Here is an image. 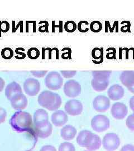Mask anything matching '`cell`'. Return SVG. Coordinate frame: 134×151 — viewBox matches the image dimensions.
Wrapping results in <instances>:
<instances>
[{"instance_id":"1","label":"cell","mask_w":134,"mask_h":151,"mask_svg":"<svg viewBox=\"0 0 134 151\" xmlns=\"http://www.w3.org/2000/svg\"><path fill=\"white\" fill-rule=\"evenodd\" d=\"M39 104L49 111H55L59 109L62 103V98L58 93L45 90L40 93L38 99Z\"/></svg>"},{"instance_id":"2","label":"cell","mask_w":134,"mask_h":151,"mask_svg":"<svg viewBox=\"0 0 134 151\" xmlns=\"http://www.w3.org/2000/svg\"><path fill=\"white\" fill-rule=\"evenodd\" d=\"M10 123L12 128L16 130L25 131L32 128L33 119L30 114L19 111L12 116Z\"/></svg>"},{"instance_id":"3","label":"cell","mask_w":134,"mask_h":151,"mask_svg":"<svg viewBox=\"0 0 134 151\" xmlns=\"http://www.w3.org/2000/svg\"><path fill=\"white\" fill-rule=\"evenodd\" d=\"M92 73L93 78L91 81V85L93 89L97 92L105 91L109 85V79L111 71L95 70Z\"/></svg>"},{"instance_id":"4","label":"cell","mask_w":134,"mask_h":151,"mask_svg":"<svg viewBox=\"0 0 134 151\" xmlns=\"http://www.w3.org/2000/svg\"><path fill=\"white\" fill-rule=\"evenodd\" d=\"M44 82L49 90L57 91L60 89L63 85V79L59 72L52 71L46 76Z\"/></svg>"},{"instance_id":"5","label":"cell","mask_w":134,"mask_h":151,"mask_svg":"<svg viewBox=\"0 0 134 151\" xmlns=\"http://www.w3.org/2000/svg\"><path fill=\"white\" fill-rule=\"evenodd\" d=\"M110 126L108 118L103 115H97L91 120L92 129L98 133H101L107 130Z\"/></svg>"},{"instance_id":"6","label":"cell","mask_w":134,"mask_h":151,"mask_svg":"<svg viewBox=\"0 0 134 151\" xmlns=\"http://www.w3.org/2000/svg\"><path fill=\"white\" fill-rule=\"evenodd\" d=\"M102 144L106 151H115L120 145V139L118 135L115 133H107L103 138Z\"/></svg>"},{"instance_id":"7","label":"cell","mask_w":134,"mask_h":151,"mask_svg":"<svg viewBox=\"0 0 134 151\" xmlns=\"http://www.w3.org/2000/svg\"><path fill=\"white\" fill-rule=\"evenodd\" d=\"M63 90L65 95L67 97L75 98L80 95L82 92V87L77 81L70 80L65 83Z\"/></svg>"},{"instance_id":"8","label":"cell","mask_w":134,"mask_h":151,"mask_svg":"<svg viewBox=\"0 0 134 151\" xmlns=\"http://www.w3.org/2000/svg\"><path fill=\"white\" fill-rule=\"evenodd\" d=\"M40 83L34 78H28L23 84V88L25 92L30 96L37 95L40 90Z\"/></svg>"},{"instance_id":"9","label":"cell","mask_w":134,"mask_h":151,"mask_svg":"<svg viewBox=\"0 0 134 151\" xmlns=\"http://www.w3.org/2000/svg\"><path fill=\"white\" fill-rule=\"evenodd\" d=\"M83 105L78 100H70L65 103L64 106L65 113L71 116H77L83 111Z\"/></svg>"},{"instance_id":"10","label":"cell","mask_w":134,"mask_h":151,"mask_svg":"<svg viewBox=\"0 0 134 151\" xmlns=\"http://www.w3.org/2000/svg\"><path fill=\"white\" fill-rule=\"evenodd\" d=\"M93 106L97 112H106L110 107V99L103 95L97 96L93 100Z\"/></svg>"},{"instance_id":"11","label":"cell","mask_w":134,"mask_h":151,"mask_svg":"<svg viewBox=\"0 0 134 151\" xmlns=\"http://www.w3.org/2000/svg\"><path fill=\"white\" fill-rule=\"evenodd\" d=\"M49 122L48 113L46 110L40 109L35 111L33 116V123L35 128L44 127Z\"/></svg>"},{"instance_id":"12","label":"cell","mask_w":134,"mask_h":151,"mask_svg":"<svg viewBox=\"0 0 134 151\" xmlns=\"http://www.w3.org/2000/svg\"><path fill=\"white\" fill-rule=\"evenodd\" d=\"M128 109L126 105L122 103L113 104L111 108V114L115 119H123L128 115Z\"/></svg>"},{"instance_id":"13","label":"cell","mask_w":134,"mask_h":151,"mask_svg":"<svg viewBox=\"0 0 134 151\" xmlns=\"http://www.w3.org/2000/svg\"><path fill=\"white\" fill-rule=\"evenodd\" d=\"M11 106L13 109L18 111H21L27 108L28 100L27 96L23 94H18L10 100Z\"/></svg>"},{"instance_id":"14","label":"cell","mask_w":134,"mask_h":151,"mask_svg":"<svg viewBox=\"0 0 134 151\" xmlns=\"http://www.w3.org/2000/svg\"><path fill=\"white\" fill-rule=\"evenodd\" d=\"M52 122L54 125L57 127L63 126L68 121L67 114L63 110H56L51 116Z\"/></svg>"},{"instance_id":"15","label":"cell","mask_w":134,"mask_h":151,"mask_svg":"<svg viewBox=\"0 0 134 151\" xmlns=\"http://www.w3.org/2000/svg\"><path fill=\"white\" fill-rule=\"evenodd\" d=\"M107 93L110 99L113 101H116L121 99L123 97L125 90L121 85L115 84L109 88Z\"/></svg>"},{"instance_id":"16","label":"cell","mask_w":134,"mask_h":151,"mask_svg":"<svg viewBox=\"0 0 134 151\" xmlns=\"http://www.w3.org/2000/svg\"><path fill=\"white\" fill-rule=\"evenodd\" d=\"M93 133L90 130H82L80 132L77 138L78 145L82 147L87 148L91 142Z\"/></svg>"},{"instance_id":"17","label":"cell","mask_w":134,"mask_h":151,"mask_svg":"<svg viewBox=\"0 0 134 151\" xmlns=\"http://www.w3.org/2000/svg\"><path fill=\"white\" fill-rule=\"evenodd\" d=\"M20 93H22V90L20 84L16 82H12L6 87V96L9 100H10L12 97Z\"/></svg>"},{"instance_id":"18","label":"cell","mask_w":134,"mask_h":151,"mask_svg":"<svg viewBox=\"0 0 134 151\" xmlns=\"http://www.w3.org/2000/svg\"><path fill=\"white\" fill-rule=\"evenodd\" d=\"M120 80L129 90L134 86V71L124 70L120 76Z\"/></svg>"},{"instance_id":"19","label":"cell","mask_w":134,"mask_h":151,"mask_svg":"<svg viewBox=\"0 0 134 151\" xmlns=\"http://www.w3.org/2000/svg\"><path fill=\"white\" fill-rule=\"evenodd\" d=\"M77 133V131L75 127L71 125H67L60 130V135L63 139L70 140L75 138Z\"/></svg>"},{"instance_id":"20","label":"cell","mask_w":134,"mask_h":151,"mask_svg":"<svg viewBox=\"0 0 134 151\" xmlns=\"http://www.w3.org/2000/svg\"><path fill=\"white\" fill-rule=\"evenodd\" d=\"M36 134L42 139H45L52 134L53 132V127L52 124L49 122L45 126L40 128H35Z\"/></svg>"},{"instance_id":"21","label":"cell","mask_w":134,"mask_h":151,"mask_svg":"<svg viewBox=\"0 0 134 151\" xmlns=\"http://www.w3.org/2000/svg\"><path fill=\"white\" fill-rule=\"evenodd\" d=\"M101 140L100 137L97 134H93V138L89 146L86 148L88 151H95L100 149L101 146Z\"/></svg>"},{"instance_id":"22","label":"cell","mask_w":134,"mask_h":151,"mask_svg":"<svg viewBox=\"0 0 134 151\" xmlns=\"http://www.w3.org/2000/svg\"><path fill=\"white\" fill-rule=\"evenodd\" d=\"M59 151H75V147L71 143L64 142L59 146Z\"/></svg>"},{"instance_id":"23","label":"cell","mask_w":134,"mask_h":151,"mask_svg":"<svg viewBox=\"0 0 134 151\" xmlns=\"http://www.w3.org/2000/svg\"><path fill=\"white\" fill-rule=\"evenodd\" d=\"M90 28L93 32H99L102 30V24L98 21L93 22L90 25Z\"/></svg>"},{"instance_id":"24","label":"cell","mask_w":134,"mask_h":151,"mask_svg":"<svg viewBox=\"0 0 134 151\" xmlns=\"http://www.w3.org/2000/svg\"><path fill=\"white\" fill-rule=\"evenodd\" d=\"M76 28H77V25L75 22L69 21L65 24V30L68 32H73L75 31Z\"/></svg>"},{"instance_id":"25","label":"cell","mask_w":134,"mask_h":151,"mask_svg":"<svg viewBox=\"0 0 134 151\" xmlns=\"http://www.w3.org/2000/svg\"><path fill=\"white\" fill-rule=\"evenodd\" d=\"M127 127L131 131H134V113L131 114L126 120Z\"/></svg>"},{"instance_id":"26","label":"cell","mask_w":134,"mask_h":151,"mask_svg":"<svg viewBox=\"0 0 134 151\" xmlns=\"http://www.w3.org/2000/svg\"><path fill=\"white\" fill-rule=\"evenodd\" d=\"M1 54L4 58L8 60V59H10L11 58H12V57L14 55V52L11 49L6 48L2 50V51L1 52Z\"/></svg>"},{"instance_id":"27","label":"cell","mask_w":134,"mask_h":151,"mask_svg":"<svg viewBox=\"0 0 134 151\" xmlns=\"http://www.w3.org/2000/svg\"><path fill=\"white\" fill-rule=\"evenodd\" d=\"M39 51L37 49L35 48L30 49L27 52L28 57L31 59H36L39 56Z\"/></svg>"},{"instance_id":"28","label":"cell","mask_w":134,"mask_h":151,"mask_svg":"<svg viewBox=\"0 0 134 151\" xmlns=\"http://www.w3.org/2000/svg\"><path fill=\"white\" fill-rule=\"evenodd\" d=\"M62 76L65 78H70L75 76L77 73V70H60Z\"/></svg>"},{"instance_id":"29","label":"cell","mask_w":134,"mask_h":151,"mask_svg":"<svg viewBox=\"0 0 134 151\" xmlns=\"http://www.w3.org/2000/svg\"><path fill=\"white\" fill-rule=\"evenodd\" d=\"M78 28L80 32H86L90 29V25L87 22L82 21L79 23Z\"/></svg>"},{"instance_id":"30","label":"cell","mask_w":134,"mask_h":151,"mask_svg":"<svg viewBox=\"0 0 134 151\" xmlns=\"http://www.w3.org/2000/svg\"><path fill=\"white\" fill-rule=\"evenodd\" d=\"M31 73L37 78H42L47 75L48 70H32Z\"/></svg>"},{"instance_id":"31","label":"cell","mask_w":134,"mask_h":151,"mask_svg":"<svg viewBox=\"0 0 134 151\" xmlns=\"http://www.w3.org/2000/svg\"><path fill=\"white\" fill-rule=\"evenodd\" d=\"M7 116V112L5 109L0 108V124L5 122Z\"/></svg>"},{"instance_id":"32","label":"cell","mask_w":134,"mask_h":151,"mask_svg":"<svg viewBox=\"0 0 134 151\" xmlns=\"http://www.w3.org/2000/svg\"><path fill=\"white\" fill-rule=\"evenodd\" d=\"M40 151H57V150L54 146L47 145L42 147Z\"/></svg>"},{"instance_id":"33","label":"cell","mask_w":134,"mask_h":151,"mask_svg":"<svg viewBox=\"0 0 134 151\" xmlns=\"http://www.w3.org/2000/svg\"><path fill=\"white\" fill-rule=\"evenodd\" d=\"M120 151H134V146L132 145H126L123 146Z\"/></svg>"},{"instance_id":"34","label":"cell","mask_w":134,"mask_h":151,"mask_svg":"<svg viewBox=\"0 0 134 151\" xmlns=\"http://www.w3.org/2000/svg\"><path fill=\"white\" fill-rule=\"evenodd\" d=\"M5 81L0 77V92L2 91L5 88Z\"/></svg>"},{"instance_id":"35","label":"cell","mask_w":134,"mask_h":151,"mask_svg":"<svg viewBox=\"0 0 134 151\" xmlns=\"http://www.w3.org/2000/svg\"><path fill=\"white\" fill-rule=\"evenodd\" d=\"M129 105L131 110L134 112V96L131 97L129 102Z\"/></svg>"},{"instance_id":"36","label":"cell","mask_w":134,"mask_h":151,"mask_svg":"<svg viewBox=\"0 0 134 151\" xmlns=\"http://www.w3.org/2000/svg\"><path fill=\"white\" fill-rule=\"evenodd\" d=\"M128 90H129V91L131 92V93H134V86L133 87H132L131 88H129Z\"/></svg>"},{"instance_id":"37","label":"cell","mask_w":134,"mask_h":151,"mask_svg":"<svg viewBox=\"0 0 134 151\" xmlns=\"http://www.w3.org/2000/svg\"></svg>"},{"instance_id":"38","label":"cell","mask_w":134,"mask_h":151,"mask_svg":"<svg viewBox=\"0 0 134 151\" xmlns=\"http://www.w3.org/2000/svg\"></svg>"}]
</instances>
